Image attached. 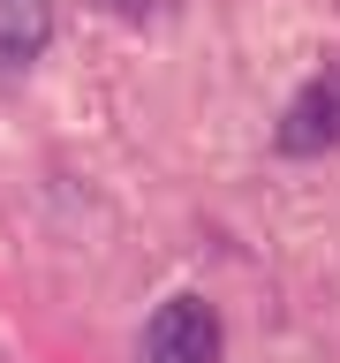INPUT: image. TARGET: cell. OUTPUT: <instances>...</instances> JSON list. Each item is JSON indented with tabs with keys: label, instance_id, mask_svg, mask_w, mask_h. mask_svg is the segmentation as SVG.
Here are the masks:
<instances>
[{
	"label": "cell",
	"instance_id": "cell-2",
	"mask_svg": "<svg viewBox=\"0 0 340 363\" xmlns=\"http://www.w3.org/2000/svg\"><path fill=\"white\" fill-rule=\"evenodd\" d=\"M333 144H340V61H325L280 113V152L310 159V152H333Z\"/></svg>",
	"mask_w": 340,
	"mask_h": 363
},
{
	"label": "cell",
	"instance_id": "cell-1",
	"mask_svg": "<svg viewBox=\"0 0 340 363\" xmlns=\"http://www.w3.org/2000/svg\"><path fill=\"white\" fill-rule=\"evenodd\" d=\"M220 348H227V333L212 318V303H197V295L159 303L152 325H144V363H220Z\"/></svg>",
	"mask_w": 340,
	"mask_h": 363
},
{
	"label": "cell",
	"instance_id": "cell-3",
	"mask_svg": "<svg viewBox=\"0 0 340 363\" xmlns=\"http://www.w3.org/2000/svg\"><path fill=\"white\" fill-rule=\"evenodd\" d=\"M45 38H53V8L45 0H0V68L38 61Z\"/></svg>",
	"mask_w": 340,
	"mask_h": 363
}]
</instances>
